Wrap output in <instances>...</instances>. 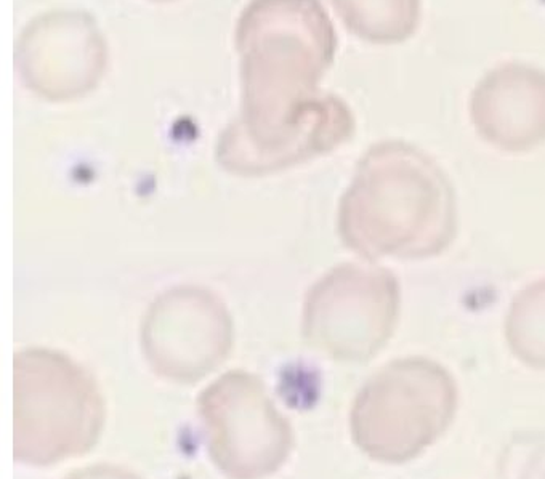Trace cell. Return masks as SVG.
Segmentation results:
<instances>
[{
	"instance_id": "obj_1",
	"label": "cell",
	"mask_w": 545,
	"mask_h": 479,
	"mask_svg": "<svg viewBox=\"0 0 545 479\" xmlns=\"http://www.w3.org/2000/svg\"><path fill=\"white\" fill-rule=\"evenodd\" d=\"M454 189L441 167L403 141L374 146L359 162L338 208L343 244L368 260H419L454 240Z\"/></svg>"
},
{
	"instance_id": "obj_2",
	"label": "cell",
	"mask_w": 545,
	"mask_h": 479,
	"mask_svg": "<svg viewBox=\"0 0 545 479\" xmlns=\"http://www.w3.org/2000/svg\"><path fill=\"white\" fill-rule=\"evenodd\" d=\"M399 300V284L390 271L340 265L310 290L303 309L305 332L329 349L354 338H377L390 332Z\"/></svg>"
},
{
	"instance_id": "obj_3",
	"label": "cell",
	"mask_w": 545,
	"mask_h": 479,
	"mask_svg": "<svg viewBox=\"0 0 545 479\" xmlns=\"http://www.w3.org/2000/svg\"><path fill=\"white\" fill-rule=\"evenodd\" d=\"M229 314L217 295L199 287H178L160 295L144 322L148 354L169 370L180 356L175 376L204 375L229 346Z\"/></svg>"
},
{
	"instance_id": "obj_4",
	"label": "cell",
	"mask_w": 545,
	"mask_h": 479,
	"mask_svg": "<svg viewBox=\"0 0 545 479\" xmlns=\"http://www.w3.org/2000/svg\"><path fill=\"white\" fill-rule=\"evenodd\" d=\"M470 109L483 139L526 153L545 141V74L515 63L494 69L475 88Z\"/></svg>"
}]
</instances>
